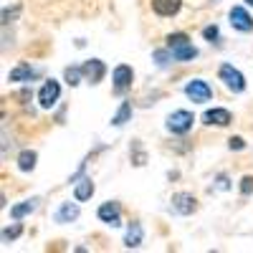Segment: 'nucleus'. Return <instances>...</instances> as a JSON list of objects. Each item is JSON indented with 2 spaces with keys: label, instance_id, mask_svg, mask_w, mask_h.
Instances as JSON below:
<instances>
[{
  "label": "nucleus",
  "instance_id": "1",
  "mask_svg": "<svg viewBox=\"0 0 253 253\" xmlns=\"http://www.w3.org/2000/svg\"><path fill=\"white\" fill-rule=\"evenodd\" d=\"M193 122H195L193 112L177 109V112H172L170 117H167L165 126H167V132H172V134H187L190 129H193Z\"/></svg>",
  "mask_w": 253,
  "mask_h": 253
},
{
  "label": "nucleus",
  "instance_id": "2",
  "mask_svg": "<svg viewBox=\"0 0 253 253\" xmlns=\"http://www.w3.org/2000/svg\"><path fill=\"white\" fill-rule=\"evenodd\" d=\"M218 79L225 84V89H230L233 94H241L246 91V76L236 69V66H230V63H223L220 71H218Z\"/></svg>",
  "mask_w": 253,
  "mask_h": 253
},
{
  "label": "nucleus",
  "instance_id": "3",
  "mask_svg": "<svg viewBox=\"0 0 253 253\" xmlns=\"http://www.w3.org/2000/svg\"><path fill=\"white\" fill-rule=\"evenodd\" d=\"M185 96L193 101V104H205L213 99V89L208 86V81L203 79H193V81H187L185 84Z\"/></svg>",
  "mask_w": 253,
  "mask_h": 253
},
{
  "label": "nucleus",
  "instance_id": "4",
  "mask_svg": "<svg viewBox=\"0 0 253 253\" xmlns=\"http://www.w3.org/2000/svg\"><path fill=\"white\" fill-rule=\"evenodd\" d=\"M112 81H114V94H117V96L126 94V91L132 89V81H134V71H132V66H126V63H119V66L114 69V74H112Z\"/></svg>",
  "mask_w": 253,
  "mask_h": 253
},
{
  "label": "nucleus",
  "instance_id": "5",
  "mask_svg": "<svg viewBox=\"0 0 253 253\" xmlns=\"http://www.w3.org/2000/svg\"><path fill=\"white\" fill-rule=\"evenodd\" d=\"M96 215L101 223H107L112 228H119L122 225V205L117 200H109V203H101L99 210H96Z\"/></svg>",
  "mask_w": 253,
  "mask_h": 253
},
{
  "label": "nucleus",
  "instance_id": "6",
  "mask_svg": "<svg viewBox=\"0 0 253 253\" xmlns=\"http://www.w3.org/2000/svg\"><path fill=\"white\" fill-rule=\"evenodd\" d=\"M58 96H61V84H58L56 79H48L43 86H41V91H38V104H41V109L56 107Z\"/></svg>",
  "mask_w": 253,
  "mask_h": 253
},
{
  "label": "nucleus",
  "instance_id": "7",
  "mask_svg": "<svg viewBox=\"0 0 253 253\" xmlns=\"http://www.w3.org/2000/svg\"><path fill=\"white\" fill-rule=\"evenodd\" d=\"M228 18H230V26H233L236 31H241V33H251L253 31V18H251V13L243 5H233L230 13H228Z\"/></svg>",
  "mask_w": 253,
  "mask_h": 253
},
{
  "label": "nucleus",
  "instance_id": "8",
  "mask_svg": "<svg viewBox=\"0 0 253 253\" xmlns=\"http://www.w3.org/2000/svg\"><path fill=\"white\" fill-rule=\"evenodd\" d=\"M170 203H172V210L180 213V215H193L198 210V200H195V195H190V193H175Z\"/></svg>",
  "mask_w": 253,
  "mask_h": 253
},
{
  "label": "nucleus",
  "instance_id": "9",
  "mask_svg": "<svg viewBox=\"0 0 253 253\" xmlns=\"http://www.w3.org/2000/svg\"><path fill=\"white\" fill-rule=\"evenodd\" d=\"M84 79H86L89 84H101V79L107 76V66H104V61H99V58H89V61H84Z\"/></svg>",
  "mask_w": 253,
  "mask_h": 253
},
{
  "label": "nucleus",
  "instance_id": "10",
  "mask_svg": "<svg viewBox=\"0 0 253 253\" xmlns=\"http://www.w3.org/2000/svg\"><path fill=\"white\" fill-rule=\"evenodd\" d=\"M182 8V0H152V10L162 18H172Z\"/></svg>",
  "mask_w": 253,
  "mask_h": 253
},
{
  "label": "nucleus",
  "instance_id": "11",
  "mask_svg": "<svg viewBox=\"0 0 253 253\" xmlns=\"http://www.w3.org/2000/svg\"><path fill=\"white\" fill-rule=\"evenodd\" d=\"M33 79H36V69L31 63H18V66L10 69V74H8V81H13V84H26V81H33Z\"/></svg>",
  "mask_w": 253,
  "mask_h": 253
},
{
  "label": "nucleus",
  "instance_id": "12",
  "mask_svg": "<svg viewBox=\"0 0 253 253\" xmlns=\"http://www.w3.org/2000/svg\"><path fill=\"white\" fill-rule=\"evenodd\" d=\"M203 122H205V124H215V126H228L230 122H233V117H230L228 109L215 107V109H208V112L203 114Z\"/></svg>",
  "mask_w": 253,
  "mask_h": 253
},
{
  "label": "nucleus",
  "instance_id": "13",
  "mask_svg": "<svg viewBox=\"0 0 253 253\" xmlns=\"http://www.w3.org/2000/svg\"><path fill=\"white\" fill-rule=\"evenodd\" d=\"M142 238H144V230L137 220L129 223V228H126V233H124V246L126 248H139L142 246Z\"/></svg>",
  "mask_w": 253,
  "mask_h": 253
},
{
  "label": "nucleus",
  "instance_id": "14",
  "mask_svg": "<svg viewBox=\"0 0 253 253\" xmlns=\"http://www.w3.org/2000/svg\"><path fill=\"white\" fill-rule=\"evenodd\" d=\"M79 203V200H76ZM76 203H61V208L56 210V215H53V220L56 223H71V220H76L79 218V205Z\"/></svg>",
  "mask_w": 253,
  "mask_h": 253
},
{
  "label": "nucleus",
  "instance_id": "15",
  "mask_svg": "<svg viewBox=\"0 0 253 253\" xmlns=\"http://www.w3.org/2000/svg\"><path fill=\"white\" fill-rule=\"evenodd\" d=\"M91 195H94V182H91V177H81V180L74 185V198H76L79 203H86Z\"/></svg>",
  "mask_w": 253,
  "mask_h": 253
},
{
  "label": "nucleus",
  "instance_id": "16",
  "mask_svg": "<svg viewBox=\"0 0 253 253\" xmlns=\"http://www.w3.org/2000/svg\"><path fill=\"white\" fill-rule=\"evenodd\" d=\"M36 208H38V198L23 200L20 205H13V208H10V218H13V220H23L26 215H31V213H33Z\"/></svg>",
  "mask_w": 253,
  "mask_h": 253
},
{
  "label": "nucleus",
  "instance_id": "17",
  "mask_svg": "<svg viewBox=\"0 0 253 253\" xmlns=\"http://www.w3.org/2000/svg\"><path fill=\"white\" fill-rule=\"evenodd\" d=\"M170 51H172L175 61H180V63H187V61L198 58V48H195L193 43H182V46H175V48H170Z\"/></svg>",
  "mask_w": 253,
  "mask_h": 253
},
{
  "label": "nucleus",
  "instance_id": "18",
  "mask_svg": "<svg viewBox=\"0 0 253 253\" xmlns=\"http://www.w3.org/2000/svg\"><path fill=\"white\" fill-rule=\"evenodd\" d=\"M36 160H38L36 150H23L18 155V170L20 172H33L36 170Z\"/></svg>",
  "mask_w": 253,
  "mask_h": 253
},
{
  "label": "nucleus",
  "instance_id": "19",
  "mask_svg": "<svg viewBox=\"0 0 253 253\" xmlns=\"http://www.w3.org/2000/svg\"><path fill=\"white\" fill-rule=\"evenodd\" d=\"M129 119H132V101H122V107L112 117V126H124Z\"/></svg>",
  "mask_w": 253,
  "mask_h": 253
},
{
  "label": "nucleus",
  "instance_id": "20",
  "mask_svg": "<svg viewBox=\"0 0 253 253\" xmlns=\"http://www.w3.org/2000/svg\"><path fill=\"white\" fill-rule=\"evenodd\" d=\"M63 79H66L69 86H79L81 79H84V69H81V66H66V71H63Z\"/></svg>",
  "mask_w": 253,
  "mask_h": 253
},
{
  "label": "nucleus",
  "instance_id": "21",
  "mask_svg": "<svg viewBox=\"0 0 253 253\" xmlns=\"http://www.w3.org/2000/svg\"><path fill=\"white\" fill-rule=\"evenodd\" d=\"M152 58H155V63H157L160 69H167V66H170V61H175V56H172L170 48H160V51H155Z\"/></svg>",
  "mask_w": 253,
  "mask_h": 253
},
{
  "label": "nucleus",
  "instance_id": "22",
  "mask_svg": "<svg viewBox=\"0 0 253 253\" xmlns=\"http://www.w3.org/2000/svg\"><path fill=\"white\" fill-rule=\"evenodd\" d=\"M20 233H23V225H20V223L15 220L13 225H8V228L3 230V243H10V241L20 238Z\"/></svg>",
  "mask_w": 253,
  "mask_h": 253
},
{
  "label": "nucleus",
  "instance_id": "23",
  "mask_svg": "<svg viewBox=\"0 0 253 253\" xmlns=\"http://www.w3.org/2000/svg\"><path fill=\"white\" fill-rule=\"evenodd\" d=\"M182 43H190L187 33H170L167 36V48H175V46H182Z\"/></svg>",
  "mask_w": 253,
  "mask_h": 253
},
{
  "label": "nucleus",
  "instance_id": "24",
  "mask_svg": "<svg viewBox=\"0 0 253 253\" xmlns=\"http://www.w3.org/2000/svg\"><path fill=\"white\" fill-rule=\"evenodd\" d=\"M132 150H134V152H132V162H134L137 167H142V165L147 162V155H144V150L139 147V139H134V142H132Z\"/></svg>",
  "mask_w": 253,
  "mask_h": 253
},
{
  "label": "nucleus",
  "instance_id": "25",
  "mask_svg": "<svg viewBox=\"0 0 253 253\" xmlns=\"http://www.w3.org/2000/svg\"><path fill=\"white\" fill-rule=\"evenodd\" d=\"M203 38L208 41V43H218L220 28H218V26H205V28H203Z\"/></svg>",
  "mask_w": 253,
  "mask_h": 253
},
{
  "label": "nucleus",
  "instance_id": "26",
  "mask_svg": "<svg viewBox=\"0 0 253 253\" xmlns=\"http://www.w3.org/2000/svg\"><path fill=\"white\" fill-rule=\"evenodd\" d=\"M18 13H20L18 5H15V8H3V26H10L13 20L18 18Z\"/></svg>",
  "mask_w": 253,
  "mask_h": 253
},
{
  "label": "nucleus",
  "instance_id": "27",
  "mask_svg": "<svg viewBox=\"0 0 253 253\" xmlns=\"http://www.w3.org/2000/svg\"><path fill=\"white\" fill-rule=\"evenodd\" d=\"M241 193H243V195H251V193H253V177H251V175H246V177L241 180Z\"/></svg>",
  "mask_w": 253,
  "mask_h": 253
},
{
  "label": "nucleus",
  "instance_id": "28",
  "mask_svg": "<svg viewBox=\"0 0 253 253\" xmlns=\"http://www.w3.org/2000/svg\"><path fill=\"white\" fill-rule=\"evenodd\" d=\"M228 147H230V150H243L246 142H243V137H230L228 139Z\"/></svg>",
  "mask_w": 253,
  "mask_h": 253
},
{
  "label": "nucleus",
  "instance_id": "29",
  "mask_svg": "<svg viewBox=\"0 0 253 253\" xmlns=\"http://www.w3.org/2000/svg\"><path fill=\"white\" fill-rule=\"evenodd\" d=\"M230 182H228V175H218L215 177V190H228Z\"/></svg>",
  "mask_w": 253,
  "mask_h": 253
},
{
  "label": "nucleus",
  "instance_id": "30",
  "mask_svg": "<svg viewBox=\"0 0 253 253\" xmlns=\"http://www.w3.org/2000/svg\"><path fill=\"white\" fill-rule=\"evenodd\" d=\"M246 5H253V0H246Z\"/></svg>",
  "mask_w": 253,
  "mask_h": 253
},
{
  "label": "nucleus",
  "instance_id": "31",
  "mask_svg": "<svg viewBox=\"0 0 253 253\" xmlns=\"http://www.w3.org/2000/svg\"><path fill=\"white\" fill-rule=\"evenodd\" d=\"M213 3H218V0H213Z\"/></svg>",
  "mask_w": 253,
  "mask_h": 253
}]
</instances>
